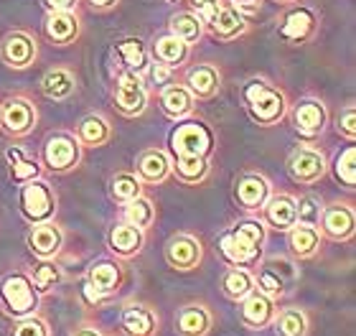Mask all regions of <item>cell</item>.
I'll return each instance as SVG.
<instances>
[{
  "mask_svg": "<svg viewBox=\"0 0 356 336\" xmlns=\"http://www.w3.org/2000/svg\"><path fill=\"white\" fill-rule=\"evenodd\" d=\"M13 336H49V331H46V323L41 319H23L15 326Z\"/></svg>",
  "mask_w": 356,
  "mask_h": 336,
  "instance_id": "cell-44",
  "label": "cell"
},
{
  "mask_svg": "<svg viewBox=\"0 0 356 336\" xmlns=\"http://www.w3.org/2000/svg\"><path fill=\"white\" fill-rule=\"evenodd\" d=\"M288 247L296 257L308 260V257H313L321 250V230L318 227H311V224H296V227H290Z\"/></svg>",
  "mask_w": 356,
  "mask_h": 336,
  "instance_id": "cell-29",
  "label": "cell"
},
{
  "mask_svg": "<svg viewBox=\"0 0 356 336\" xmlns=\"http://www.w3.org/2000/svg\"><path fill=\"white\" fill-rule=\"evenodd\" d=\"M156 204L150 202L148 196H135L130 202H125V209H122V222L133 224L140 232L150 230L156 224Z\"/></svg>",
  "mask_w": 356,
  "mask_h": 336,
  "instance_id": "cell-33",
  "label": "cell"
},
{
  "mask_svg": "<svg viewBox=\"0 0 356 336\" xmlns=\"http://www.w3.org/2000/svg\"><path fill=\"white\" fill-rule=\"evenodd\" d=\"M305 329H308V319L300 308H285L275 321L277 336H305Z\"/></svg>",
  "mask_w": 356,
  "mask_h": 336,
  "instance_id": "cell-39",
  "label": "cell"
},
{
  "mask_svg": "<svg viewBox=\"0 0 356 336\" xmlns=\"http://www.w3.org/2000/svg\"><path fill=\"white\" fill-rule=\"evenodd\" d=\"M82 0H41L46 13H64V10H76Z\"/></svg>",
  "mask_w": 356,
  "mask_h": 336,
  "instance_id": "cell-46",
  "label": "cell"
},
{
  "mask_svg": "<svg viewBox=\"0 0 356 336\" xmlns=\"http://www.w3.org/2000/svg\"><path fill=\"white\" fill-rule=\"evenodd\" d=\"M21 214L31 224L51 222L56 217V191L44 179H31L21 186Z\"/></svg>",
  "mask_w": 356,
  "mask_h": 336,
  "instance_id": "cell-6",
  "label": "cell"
},
{
  "mask_svg": "<svg viewBox=\"0 0 356 336\" xmlns=\"http://www.w3.org/2000/svg\"><path fill=\"white\" fill-rule=\"evenodd\" d=\"M270 194H273L270 181H267V176H262L257 171L242 173L237 184H234V199H237L239 207L245 211H260L267 199H270Z\"/></svg>",
  "mask_w": 356,
  "mask_h": 336,
  "instance_id": "cell-15",
  "label": "cell"
},
{
  "mask_svg": "<svg viewBox=\"0 0 356 336\" xmlns=\"http://www.w3.org/2000/svg\"><path fill=\"white\" fill-rule=\"evenodd\" d=\"M61 278H64V273L51 260H44L41 265H36V268L31 270V283H33L36 291H51L54 285L61 283Z\"/></svg>",
  "mask_w": 356,
  "mask_h": 336,
  "instance_id": "cell-41",
  "label": "cell"
},
{
  "mask_svg": "<svg viewBox=\"0 0 356 336\" xmlns=\"http://www.w3.org/2000/svg\"><path fill=\"white\" fill-rule=\"evenodd\" d=\"M120 280H122L120 268L115 265V262H107V260L95 262L87 273V285L97 293V296H107V293L118 291Z\"/></svg>",
  "mask_w": 356,
  "mask_h": 336,
  "instance_id": "cell-32",
  "label": "cell"
},
{
  "mask_svg": "<svg viewBox=\"0 0 356 336\" xmlns=\"http://www.w3.org/2000/svg\"><path fill=\"white\" fill-rule=\"evenodd\" d=\"M326 156L311 145H298L288 156V173L298 184H316L326 176Z\"/></svg>",
  "mask_w": 356,
  "mask_h": 336,
  "instance_id": "cell-12",
  "label": "cell"
},
{
  "mask_svg": "<svg viewBox=\"0 0 356 336\" xmlns=\"http://www.w3.org/2000/svg\"><path fill=\"white\" fill-rule=\"evenodd\" d=\"M74 138L79 141L82 148H99L104 143H110L112 138V125L110 120L99 115V112H92L87 118H82L76 122Z\"/></svg>",
  "mask_w": 356,
  "mask_h": 336,
  "instance_id": "cell-27",
  "label": "cell"
},
{
  "mask_svg": "<svg viewBox=\"0 0 356 336\" xmlns=\"http://www.w3.org/2000/svg\"><path fill=\"white\" fill-rule=\"evenodd\" d=\"M82 163V145L72 133H54L41 148V166L51 173H69Z\"/></svg>",
  "mask_w": 356,
  "mask_h": 336,
  "instance_id": "cell-8",
  "label": "cell"
},
{
  "mask_svg": "<svg viewBox=\"0 0 356 336\" xmlns=\"http://www.w3.org/2000/svg\"><path fill=\"white\" fill-rule=\"evenodd\" d=\"M173 156H207L214 150V133L199 120H186L171 133Z\"/></svg>",
  "mask_w": 356,
  "mask_h": 336,
  "instance_id": "cell-10",
  "label": "cell"
},
{
  "mask_svg": "<svg viewBox=\"0 0 356 336\" xmlns=\"http://www.w3.org/2000/svg\"><path fill=\"white\" fill-rule=\"evenodd\" d=\"M112 54H115V59L120 61V69H130V72L145 74L150 67L148 46L138 36H125V38H120V41H115Z\"/></svg>",
  "mask_w": 356,
  "mask_h": 336,
  "instance_id": "cell-21",
  "label": "cell"
},
{
  "mask_svg": "<svg viewBox=\"0 0 356 336\" xmlns=\"http://www.w3.org/2000/svg\"><path fill=\"white\" fill-rule=\"evenodd\" d=\"M270 3H277L280 8H288V6H296V3H300V0H270Z\"/></svg>",
  "mask_w": 356,
  "mask_h": 336,
  "instance_id": "cell-50",
  "label": "cell"
},
{
  "mask_svg": "<svg viewBox=\"0 0 356 336\" xmlns=\"http://www.w3.org/2000/svg\"><path fill=\"white\" fill-rule=\"evenodd\" d=\"M354 227L356 217L351 204L346 202H334L323 207V214H321L318 230L326 234L328 239H336V242H346V239L354 237Z\"/></svg>",
  "mask_w": 356,
  "mask_h": 336,
  "instance_id": "cell-14",
  "label": "cell"
},
{
  "mask_svg": "<svg viewBox=\"0 0 356 336\" xmlns=\"http://www.w3.org/2000/svg\"><path fill=\"white\" fill-rule=\"evenodd\" d=\"M110 194L115 202L125 204L130 202V199H135V196L143 194V181L135 176V173H115L110 179Z\"/></svg>",
  "mask_w": 356,
  "mask_h": 336,
  "instance_id": "cell-38",
  "label": "cell"
},
{
  "mask_svg": "<svg viewBox=\"0 0 356 336\" xmlns=\"http://www.w3.org/2000/svg\"><path fill=\"white\" fill-rule=\"evenodd\" d=\"M87 6L95 13H110V10H115L120 6V0H87Z\"/></svg>",
  "mask_w": 356,
  "mask_h": 336,
  "instance_id": "cell-49",
  "label": "cell"
},
{
  "mask_svg": "<svg viewBox=\"0 0 356 336\" xmlns=\"http://www.w3.org/2000/svg\"><path fill=\"white\" fill-rule=\"evenodd\" d=\"M161 110H163L165 118L171 120H186L191 118L193 107H196V97H193L191 92L186 90L184 84H165L161 87Z\"/></svg>",
  "mask_w": 356,
  "mask_h": 336,
  "instance_id": "cell-25",
  "label": "cell"
},
{
  "mask_svg": "<svg viewBox=\"0 0 356 336\" xmlns=\"http://www.w3.org/2000/svg\"><path fill=\"white\" fill-rule=\"evenodd\" d=\"M250 118L262 127H273L288 115V95L267 79H250L242 90Z\"/></svg>",
  "mask_w": 356,
  "mask_h": 336,
  "instance_id": "cell-2",
  "label": "cell"
},
{
  "mask_svg": "<svg viewBox=\"0 0 356 336\" xmlns=\"http://www.w3.org/2000/svg\"><path fill=\"white\" fill-rule=\"evenodd\" d=\"M112 99L125 118H138L148 107V87L143 82V74L130 72V69H118L115 72V84H112Z\"/></svg>",
  "mask_w": 356,
  "mask_h": 336,
  "instance_id": "cell-5",
  "label": "cell"
},
{
  "mask_svg": "<svg viewBox=\"0 0 356 336\" xmlns=\"http://www.w3.org/2000/svg\"><path fill=\"white\" fill-rule=\"evenodd\" d=\"M336 130H339V135L346 138V141H354L356 138V110H354V105H349L341 115H339Z\"/></svg>",
  "mask_w": 356,
  "mask_h": 336,
  "instance_id": "cell-43",
  "label": "cell"
},
{
  "mask_svg": "<svg viewBox=\"0 0 356 336\" xmlns=\"http://www.w3.org/2000/svg\"><path fill=\"white\" fill-rule=\"evenodd\" d=\"M6 161H8V168H10V179L15 184H26L31 179H38V173H41V166L33 158L26 156L23 148H8Z\"/></svg>",
  "mask_w": 356,
  "mask_h": 336,
  "instance_id": "cell-36",
  "label": "cell"
},
{
  "mask_svg": "<svg viewBox=\"0 0 356 336\" xmlns=\"http://www.w3.org/2000/svg\"><path fill=\"white\" fill-rule=\"evenodd\" d=\"M328 110L318 99H303L293 107V127L303 138H318L326 130Z\"/></svg>",
  "mask_w": 356,
  "mask_h": 336,
  "instance_id": "cell-17",
  "label": "cell"
},
{
  "mask_svg": "<svg viewBox=\"0 0 356 336\" xmlns=\"http://www.w3.org/2000/svg\"><path fill=\"white\" fill-rule=\"evenodd\" d=\"M163 3H176V0H163Z\"/></svg>",
  "mask_w": 356,
  "mask_h": 336,
  "instance_id": "cell-52",
  "label": "cell"
},
{
  "mask_svg": "<svg viewBox=\"0 0 356 336\" xmlns=\"http://www.w3.org/2000/svg\"><path fill=\"white\" fill-rule=\"evenodd\" d=\"M262 217L265 222L277 232H288L290 227H296V199L290 194H270V199L262 207Z\"/></svg>",
  "mask_w": 356,
  "mask_h": 336,
  "instance_id": "cell-24",
  "label": "cell"
},
{
  "mask_svg": "<svg viewBox=\"0 0 356 336\" xmlns=\"http://www.w3.org/2000/svg\"><path fill=\"white\" fill-rule=\"evenodd\" d=\"M38 122V107L29 95H10V97L0 105V127L6 130L10 138H26L33 133Z\"/></svg>",
  "mask_w": 356,
  "mask_h": 336,
  "instance_id": "cell-7",
  "label": "cell"
},
{
  "mask_svg": "<svg viewBox=\"0 0 356 336\" xmlns=\"http://www.w3.org/2000/svg\"><path fill=\"white\" fill-rule=\"evenodd\" d=\"M242 321L247 326H254V329H262L267 323L273 321V314H275V301L267 298L265 293L260 291H252L247 298H242Z\"/></svg>",
  "mask_w": 356,
  "mask_h": 336,
  "instance_id": "cell-30",
  "label": "cell"
},
{
  "mask_svg": "<svg viewBox=\"0 0 356 336\" xmlns=\"http://www.w3.org/2000/svg\"><path fill=\"white\" fill-rule=\"evenodd\" d=\"M184 87L191 92L196 99H211L222 90V69L204 61V64H193L191 69H186L184 74Z\"/></svg>",
  "mask_w": 356,
  "mask_h": 336,
  "instance_id": "cell-16",
  "label": "cell"
},
{
  "mask_svg": "<svg viewBox=\"0 0 356 336\" xmlns=\"http://www.w3.org/2000/svg\"><path fill=\"white\" fill-rule=\"evenodd\" d=\"M321 31V13L316 8L296 3L288 6L277 18V36L290 46H305L316 41Z\"/></svg>",
  "mask_w": 356,
  "mask_h": 336,
  "instance_id": "cell-3",
  "label": "cell"
},
{
  "mask_svg": "<svg viewBox=\"0 0 356 336\" xmlns=\"http://www.w3.org/2000/svg\"><path fill=\"white\" fill-rule=\"evenodd\" d=\"M323 207H326V204L321 202L316 194H305V196H300V199H296L298 224H311V227H318L321 214H323Z\"/></svg>",
  "mask_w": 356,
  "mask_h": 336,
  "instance_id": "cell-42",
  "label": "cell"
},
{
  "mask_svg": "<svg viewBox=\"0 0 356 336\" xmlns=\"http://www.w3.org/2000/svg\"><path fill=\"white\" fill-rule=\"evenodd\" d=\"M150 56L158 64H165L168 69H181L186 67V61L191 59V46L184 44L181 38H176L173 33H163V36H156L153 44H150Z\"/></svg>",
  "mask_w": 356,
  "mask_h": 336,
  "instance_id": "cell-20",
  "label": "cell"
},
{
  "mask_svg": "<svg viewBox=\"0 0 356 336\" xmlns=\"http://www.w3.org/2000/svg\"><path fill=\"white\" fill-rule=\"evenodd\" d=\"M107 245L118 257L122 260H130L135 255H140L143 245H145V232H140L138 227L127 222H118L107 234Z\"/></svg>",
  "mask_w": 356,
  "mask_h": 336,
  "instance_id": "cell-23",
  "label": "cell"
},
{
  "mask_svg": "<svg viewBox=\"0 0 356 336\" xmlns=\"http://www.w3.org/2000/svg\"><path fill=\"white\" fill-rule=\"evenodd\" d=\"M267 239V227L257 219H242L232 224L219 237V253L234 268H250L262 257Z\"/></svg>",
  "mask_w": 356,
  "mask_h": 336,
  "instance_id": "cell-1",
  "label": "cell"
},
{
  "mask_svg": "<svg viewBox=\"0 0 356 336\" xmlns=\"http://www.w3.org/2000/svg\"><path fill=\"white\" fill-rule=\"evenodd\" d=\"M222 291H224V296L232 301L247 298V296L254 291V275L247 268H234V265H232L229 270H224Z\"/></svg>",
  "mask_w": 356,
  "mask_h": 336,
  "instance_id": "cell-34",
  "label": "cell"
},
{
  "mask_svg": "<svg viewBox=\"0 0 356 336\" xmlns=\"http://www.w3.org/2000/svg\"><path fill=\"white\" fill-rule=\"evenodd\" d=\"M0 59L8 69H18V72L33 67L38 61V38L26 29L8 31L0 38Z\"/></svg>",
  "mask_w": 356,
  "mask_h": 336,
  "instance_id": "cell-9",
  "label": "cell"
},
{
  "mask_svg": "<svg viewBox=\"0 0 356 336\" xmlns=\"http://www.w3.org/2000/svg\"><path fill=\"white\" fill-rule=\"evenodd\" d=\"M122 326L130 336H153L156 314L145 306H127L122 311Z\"/></svg>",
  "mask_w": 356,
  "mask_h": 336,
  "instance_id": "cell-35",
  "label": "cell"
},
{
  "mask_svg": "<svg viewBox=\"0 0 356 336\" xmlns=\"http://www.w3.org/2000/svg\"><path fill=\"white\" fill-rule=\"evenodd\" d=\"M209 323H211V316L207 314V308L201 306H186L181 314H178V331L184 336H204L209 331Z\"/></svg>",
  "mask_w": 356,
  "mask_h": 336,
  "instance_id": "cell-37",
  "label": "cell"
},
{
  "mask_svg": "<svg viewBox=\"0 0 356 336\" xmlns=\"http://www.w3.org/2000/svg\"><path fill=\"white\" fill-rule=\"evenodd\" d=\"M148 69H150V79H153L158 87H165V84H171L173 69H168L165 64H158V61H153Z\"/></svg>",
  "mask_w": 356,
  "mask_h": 336,
  "instance_id": "cell-45",
  "label": "cell"
},
{
  "mask_svg": "<svg viewBox=\"0 0 356 336\" xmlns=\"http://www.w3.org/2000/svg\"><path fill=\"white\" fill-rule=\"evenodd\" d=\"M38 87L44 92V97L54 99V102H64L74 95L79 84H76V74L69 67H51L41 77Z\"/></svg>",
  "mask_w": 356,
  "mask_h": 336,
  "instance_id": "cell-26",
  "label": "cell"
},
{
  "mask_svg": "<svg viewBox=\"0 0 356 336\" xmlns=\"http://www.w3.org/2000/svg\"><path fill=\"white\" fill-rule=\"evenodd\" d=\"M201 242L193 234H173L165 245V262L173 270H193L201 262Z\"/></svg>",
  "mask_w": 356,
  "mask_h": 336,
  "instance_id": "cell-18",
  "label": "cell"
},
{
  "mask_svg": "<svg viewBox=\"0 0 356 336\" xmlns=\"http://www.w3.org/2000/svg\"><path fill=\"white\" fill-rule=\"evenodd\" d=\"M334 176L336 181H341L346 189H354L356 186V148L349 145V148H343L334 161Z\"/></svg>",
  "mask_w": 356,
  "mask_h": 336,
  "instance_id": "cell-40",
  "label": "cell"
},
{
  "mask_svg": "<svg viewBox=\"0 0 356 336\" xmlns=\"http://www.w3.org/2000/svg\"><path fill=\"white\" fill-rule=\"evenodd\" d=\"M44 36L51 46H72L82 36V18L76 10H64V13H46L44 18Z\"/></svg>",
  "mask_w": 356,
  "mask_h": 336,
  "instance_id": "cell-13",
  "label": "cell"
},
{
  "mask_svg": "<svg viewBox=\"0 0 356 336\" xmlns=\"http://www.w3.org/2000/svg\"><path fill=\"white\" fill-rule=\"evenodd\" d=\"M135 176L143 184H163L171 176V156L161 148L143 150L135 161Z\"/></svg>",
  "mask_w": 356,
  "mask_h": 336,
  "instance_id": "cell-22",
  "label": "cell"
},
{
  "mask_svg": "<svg viewBox=\"0 0 356 336\" xmlns=\"http://www.w3.org/2000/svg\"><path fill=\"white\" fill-rule=\"evenodd\" d=\"M74 336H99V334H97L95 329H82V331H76Z\"/></svg>",
  "mask_w": 356,
  "mask_h": 336,
  "instance_id": "cell-51",
  "label": "cell"
},
{
  "mask_svg": "<svg viewBox=\"0 0 356 336\" xmlns=\"http://www.w3.org/2000/svg\"><path fill=\"white\" fill-rule=\"evenodd\" d=\"M184 3H186V8H188V10L199 13L201 18H207V15L211 13L219 3H222V0H184Z\"/></svg>",
  "mask_w": 356,
  "mask_h": 336,
  "instance_id": "cell-47",
  "label": "cell"
},
{
  "mask_svg": "<svg viewBox=\"0 0 356 336\" xmlns=\"http://www.w3.org/2000/svg\"><path fill=\"white\" fill-rule=\"evenodd\" d=\"M0 298H3L8 314L13 316H29L38 303L36 288L31 283V278L23 273H13L0 283Z\"/></svg>",
  "mask_w": 356,
  "mask_h": 336,
  "instance_id": "cell-11",
  "label": "cell"
},
{
  "mask_svg": "<svg viewBox=\"0 0 356 336\" xmlns=\"http://www.w3.org/2000/svg\"><path fill=\"white\" fill-rule=\"evenodd\" d=\"M171 173L186 186H196L209 176V158L207 156H176L171 161Z\"/></svg>",
  "mask_w": 356,
  "mask_h": 336,
  "instance_id": "cell-31",
  "label": "cell"
},
{
  "mask_svg": "<svg viewBox=\"0 0 356 336\" xmlns=\"http://www.w3.org/2000/svg\"><path fill=\"white\" fill-rule=\"evenodd\" d=\"M168 33H173L176 38H181L184 44L193 46L199 44L201 38L207 36V26H204V18L193 10H178L168 18Z\"/></svg>",
  "mask_w": 356,
  "mask_h": 336,
  "instance_id": "cell-28",
  "label": "cell"
},
{
  "mask_svg": "<svg viewBox=\"0 0 356 336\" xmlns=\"http://www.w3.org/2000/svg\"><path fill=\"white\" fill-rule=\"evenodd\" d=\"M207 33L216 38L219 44H234L239 38H245L252 29V18L245 15L237 6H232L229 0H222L211 13L204 18Z\"/></svg>",
  "mask_w": 356,
  "mask_h": 336,
  "instance_id": "cell-4",
  "label": "cell"
},
{
  "mask_svg": "<svg viewBox=\"0 0 356 336\" xmlns=\"http://www.w3.org/2000/svg\"><path fill=\"white\" fill-rule=\"evenodd\" d=\"M29 247L36 257L51 260V257H56L61 253V247H64V232H61L59 224L54 222L33 224L29 232Z\"/></svg>",
  "mask_w": 356,
  "mask_h": 336,
  "instance_id": "cell-19",
  "label": "cell"
},
{
  "mask_svg": "<svg viewBox=\"0 0 356 336\" xmlns=\"http://www.w3.org/2000/svg\"><path fill=\"white\" fill-rule=\"evenodd\" d=\"M232 6H237L239 10L245 15H250L252 18L254 13H260V8H262V0H229Z\"/></svg>",
  "mask_w": 356,
  "mask_h": 336,
  "instance_id": "cell-48",
  "label": "cell"
}]
</instances>
